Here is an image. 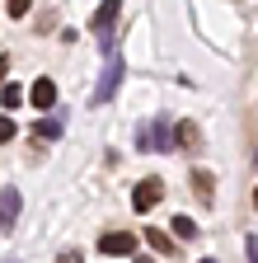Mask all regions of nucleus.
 <instances>
[{
    "instance_id": "f257e3e1",
    "label": "nucleus",
    "mask_w": 258,
    "mask_h": 263,
    "mask_svg": "<svg viewBox=\"0 0 258 263\" xmlns=\"http://www.w3.org/2000/svg\"><path fill=\"white\" fill-rule=\"evenodd\" d=\"M117 80H122V57H117L113 43H104V80H99V89H94V104H108Z\"/></svg>"
},
{
    "instance_id": "f03ea898",
    "label": "nucleus",
    "mask_w": 258,
    "mask_h": 263,
    "mask_svg": "<svg viewBox=\"0 0 258 263\" xmlns=\"http://www.w3.org/2000/svg\"><path fill=\"white\" fill-rule=\"evenodd\" d=\"M99 249H104L108 258H113V254L127 258V254H136V235H132V230H108V235L99 240Z\"/></svg>"
},
{
    "instance_id": "7ed1b4c3",
    "label": "nucleus",
    "mask_w": 258,
    "mask_h": 263,
    "mask_svg": "<svg viewBox=\"0 0 258 263\" xmlns=\"http://www.w3.org/2000/svg\"><path fill=\"white\" fill-rule=\"evenodd\" d=\"M160 197H165V183H160V179H141L136 193H132V207H136V212H150Z\"/></svg>"
},
{
    "instance_id": "20e7f679",
    "label": "nucleus",
    "mask_w": 258,
    "mask_h": 263,
    "mask_svg": "<svg viewBox=\"0 0 258 263\" xmlns=\"http://www.w3.org/2000/svg\"><path fill=\"white\" fill-rule=\"evenodd\" d=\"M19 193L14 188H0V230H14V221H19Z\"/></svg>"
},
{
    "instance_id": "39448f33",
    "label": "nucleus",
    "mask_w": 258,
    "mask_h": 263,
    "mask_svg": "<svg viewBox=\"0 0 258 263\" xmlns=\"http://www.w3.org/2000/svg\"><path fill=\"white\" fill-rule=\"evenodd\" d=\"M117 24V0H104L99 10H94V19H89V28L99 33V38H108V28Z\"/></svg>"
},
{
    "instance_id": "423d86ee",
    "label": "nucleus",
    "mask_w": 258,
    "mask_h": 263,
    "mask_svg": "<svg viewBox=\"0 0 258 263\" xmlns=\"http://www.w3.org/2000/svg\"><path fill=\"white\" fill-rule=\"evenodd\" d=\"M28 104H33V108H52V104H56V85H52V80H33Z\"/></svg>"
},
{
    "instance_id": "0eeeda50",
    "label": "nucleus",
    "mask_w": 258,
    "mask_h": 263,
    "mask_svg": "<svg viewBox=\"0 0 258 263\" xmlns=\"http://www.w3.org/2000/svg\"><path fill=\"white\" fill-rule=\"evenodd\" d=\"M141 146H155V151H169V127L165 122H150L141 132Z\"/></svg>"
},
{
    "instance_id": "6e6552de",
    "label": "nucleus",
    "mask_w": 258,
    "mask_h": 263,
    "mask_svg": "<svg viewBox=\"0 0 258 263\" xmlns=\"http://www.w3.org/2000/svg\"><path fill=\"white\" fill-rule=\"evenodd\" d=\"M192 188H197L202 202H211V197H216V179H211V170H192Z\"/></svg>"
},
{
    "instance_id": "1a4fd4ad",
    "label": "nucleus",
    "mask_w": 258,
    "mask_h": 263,
    "mask_svg": "<svg viewBox=\"0 0 258 263\" xmlns=\"http://www.w3.org/2000/svg\"><path fill=\"white\" fill-rule=\"evenodd\" d=\"M56 137H61V122H56V118L33 122V141H56Z\"/></svg>"
},
{
    "instance_id": "9d476101",
    "label": "nucleus",
    "mask_w": 258,
    "mask_h": 263,
    "mask_svg": "<svg viewBox=\"0 0 258 263\" xmlns=\"http://www.w3.org/2000/svg\"><path fill=\"white\" fill-rule=\"evenodd\" d=\"M169 230H174L178 240H197V221H192V216H174V226H169Z\"/></svg>"
},
{
    "instance_id": "9b49d317",
    "label": "nucleus",
    "mask_w": 258,
    "mask_h": 263,
    "mask_svg": "<svg viewBox=\"0 0 258 263\" xmlns=\"http://www.w3.org/2000/svg\"><path fill=\"white\" fill-rule=\"evenodd\" d=\"M146 240H150V249H155V254H174V240L165 235V230H146Z\"/></svg>"
},
{
    "instance_id": "f8f14e48",
    "label": "nucleus",
    "mask_w": 258,
    "mask_h": 263,
    "mask_svg": "<svg viewBox=\"0 0 258 263\" xmlns=\"http://www.w3.org/2000/svg\"><path fill=\"white\" fill-rule=\"evenodd\" d=\"M197 141H202V137H197V127H192V122H178V146H188V151H192Z\"/></svg>"
},
{
    "instance_id": "ddd939ff",
    "label": "nucleus",
    "mask_w": 258,
    "mask_h": 263,
    "mask_svg": "<svg viewBox=\"0 0 258 263\" xmlns=\"http://www.w3.org/2000/svg\"><path fill=\"white\" fill-rule=\"evenodd\" d=\"M0 99H5V108H19V104H24V89H19V85H5V89H0Z\"/></svg>"
},
{
    "instance_id": "4468645a",
    "label": "nucleus",
    "mask_w": 258,
    "mask_h": 263,
    "mask_svg": "<svg viewBox=\"0 0 258 263\" xmlns=\"http://www.w3.org/2000/svg\"><path fill=\"white\" fill-rule=\"evenodd\" d=\"M14 132H19V127H14L10 118H0V146H5V141H14Z\"/></svg>"
},
{
    "instance_id": "2eb2a0df",
    "label": "nucleus",
    "mask_w": 258,
    "mask_h": 263,
    "mask_svg": "<svg viewBox=\"0 0 258 263\" xmlns=\"http://www.w3.org/2000/svg\"><path fill=\"white\" fill-rule=\"evenodd\" d=\"M56 263H80V249H61V258Z\"/></svg>"
},
{
    "instance_id": "dca6fc26",
    "label": "nucleus",
    "mask_w": 258,
    "mask_h": 263,
    "mask_svg": "<svg viewBox=\"0 0 258 263\" xmlns=\"http://www.w3.org/2000/svg\"><path fill=\"white\" fill-rule=\"evenodd\" d=\"M249 263H258V240H249Z\"/></svg>"
},
{
    "instance_id": "f3484780",
    "label": "nucleus",
    "mask_w": 258,
    "mask_h": 263,
    "mask_svg": "<svg viewBox=\"0 0 258 263\" xmlns=\"http://www.w3.org/2000/svg\"><path fill=\"white\" fill-rule=\"evenodd\" d=\"M5 71H10V61H5V57H0V80H5Z\"/></svg>"
},
{
    "instance_id": "a211bd4d",
    "label": "nucleus",
    "mask_w": 258,
    "mask_h": 263,
    "mask_svg": "<svg viewBox=\"0 0 258 263\" xmlns=\"http://www.w3.org/2000/svg\"><path fill=\"white\" fill-rule=\"evenodd\" d=\"M136 263H155V258H136Z\"/></svg>"
},
{
    "instance_id": "6ab92c4d",
    "label": "nucleus",
    "mask_w": 258,
    "mask_h": 263,
    "mask_svg": "<svg viewBox=\"0 0 258 263\" xmlns=\"http://www.w3.org/2000/svg\"><path fill=\"white\" fill-rule=\"evenodd\" d=\"M202 263H216V258H202Z\"/></svg>"
},
{
    "instance_id": "aec40b11",
    "label": "nucleus",
    "mask_w": 258,
    "mask_h": 263,
    "mask_svg": "<svg viewBox=\"0 0 258 263\" xmlns=\"http://www.w3.org/2000/svg\"><path fill=\"white\" fill-rule=\"evenodd\" d=\"M253 202H258V193H253Z\"/></svg>"
},
{
    "instance_id": "412c9836",
    "label": "nucleus",
    "mask_w": 258,
    "mask_h": 263,
    "mask_svg": "<svg viewBox=\"0 0 258 263\" xmlns=\"http://www.w3.org/2000/svg\"><path fill=\"white\" fill-rule=\"evenodd\" d=\"M10 263H14V258H10Z\"/></svg>"
}]
</instances>
